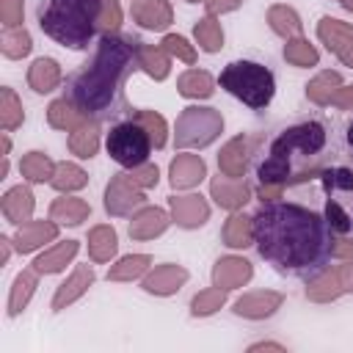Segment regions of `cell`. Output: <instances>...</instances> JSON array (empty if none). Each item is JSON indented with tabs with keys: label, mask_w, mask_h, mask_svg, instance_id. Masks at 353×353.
Here are the masks:
<instances>
[{
	"label": "cell",
	"mask_w": 353,
	"mask_h": 353,
	"mask_svg": "<svg viewBox=\"0 0 353 353\" xmlns=\"http://www.w3.org/2000/svg\"><path fill=\"white\" fill-rule=\"evenodd\" d=\"M221 85L243 99L248 108H265L273 99L276 91V80L270 74L268 66L256 63V61H234L221 72Z\"/></svg>",
	"instance_id": "cell-5"
},
{
	"label": "cell",
	"mask_w": 353,
	"mask_h": 353,
	"mask_svg": "<svg viewBox=\"0 0 353 353\" xmlns=\"http://www.w3.org/2000/svg\"><path fill=\"white\" fill-rule=\"evenodd\" d=\"M69 146H72V152H74V154H80V157H91V154L97 152V130L83 127V130L72 132Z\"/></svg>",
	"instance_id": "cell-34"
},
{
	"label": "cell",
	"mask_w": 353,
	"mask_h": 353,
	"mask_svg": "<svg viewBox=\"0 0 353 353\" xmlns=\"http://www.w3.org/2000/svg\"><path fill=\"white\" fill-rule=\"evenodd\" d=\"M226 243L229 245H234V248H240V245H248V237H254L251 234V223L245 221V218H240V215H234V218H229V223H226Z\"/></svg>",
	"instance_id": "cell-35"
},
{
	"label": "cell",
	"mask_w": 353,
	"mask_h": 353,
	"mask_svg": "<svg viewBox=\"0 0 353 353\" xmlns=\"http://www.w3.org/2000/svg\"><path fill=\"white\" fill-rule=\"evenodd\" d=\"M251 276V268L245 259H221L215 268V284L218 287H234L243 284Z\"/></svg>",
	"instance_id": "cell-16"
},
{
	"label": "cell",
	"mask_w": 353,
	"mask_h": 353,
	"mask_svg": "<svg viewBox=\"0 0 353 353\" xmlns=\"http://www.w3.org/2000/svg\"><path fill=\"white\" fill-rule=\"evenodd\" d=\"M105 0H44L39 6L41 30L63 47L83 50L102 28Z\"/></svg>",
	"instance_id": "cell-3"
},
{
	"label": "cell",
	"mask_w": 353,
	"mask_h": 353,
	"mask_svg": "<svg viewBox=\"0 0 353 353\" xmlns=\"http://www.w3.org/2000/svg\"><path fill=\"white\" fill-rule=\"evenodd\" d=\"M165 212L163 210H143L135 221H132V226H130V232H132V237H154V234H160L163 229H165Z\"/></svg>",
	"instance_id": "cell-20"
},
{
	"label": "cell",
	"mask_w": 353,
	"mask_h": 353,
	"mask_svg": "<svg viewBox=\"0 0 353 353\" xmlns=\"http://www.w3.org/2000/svg\"><path fill=\"white\" fill-rule=\"evenodd\" d=\"M342 3H345V6H347V8H353V0H342Z\"/></svg>",
	"instance_id": "cell-53"
},
{
	"label": "cell",
	"mask_w": 353,
	"mask_h": 353,
	"mask_svg": "<svg viewBox=\"0 0 353 353\" xmlns=\"http://www.w3.org/2000/svg\"><path fill=\"white\" fill-rule=\"evenodd\" d=\"M3 28H17L22 22V0H0Z\"/></svg>",
	"instance_id": "cell-42"
},
{
	"label": "cell",
	"mask_w": 353,
	"mask_h": 353,
	"mask_svg": "<svg viewBox=\"0 0 353 353\" xmlns=\"http://www.w3.org/2000/svg\"><path fill=\"white\" fill-rule=\"evenodd\" d=\"M163 44H165V50H168V52L179 55L182 61H188V63L193 61V50H190V47L185 44V39H179V36H168V39H165Z\"/></svg>",
	"instance_id": "cell-46"
},
{
	"label": "cell",
	"mask_w": 353,
	"mask_h": 353,
	"mask_svg": "<svg viewBox=\"0 0 353 353\" xmlns=\"http://www.w3.org/2000/svg\"><path fill=\"white\" fill-rule=\"evenodd\" d=\"M0 50H3V55H8V58H22V55H28V52H30V36H28V30H25L22 25H17V28H3V33H0Z\"/></svg>",
	"instance_id": "cell-17"
},
{
	"label": "cell",
	"mask_w": 353,
	"mask_h": 353,
	"mask_svg": "<svg viewBox=\"0 0 353 353\" xmlns=\"http://www.w3.org/2000/svg\"><path fill=\"white\" fill-rule=\"evenodd\" d=\"M270 22H273V28H276L279 33H284V36H295V33L301 30L298 17H295L290 8H284V6H279V8L270 11Z\"/></svg>",
	"instance_id": "cell-36"
},
{
	"label": "cell",
	"mask_w": 353,
	"mask_h": 353,
	"mask_svg": "<svg viewBox=\"0 0 353 353\" xmlns=\"http://www.w3.org/2000/svg\"><path fill=\"white\" fill-rule=\"evenodd\" d=\"M223 303V292H221V287L215 290V292H201L196 301H193V312L196 314H210L212 309H218Z\"/></svg>",
	"instance_id": "cell-43"
},
{
	"label": "cell",
	"mask_w": 353,
	"mask_h": 353,
	"mask_svg": "<svg viewBox=\"0 0 353 353\" xmlns=\"http://www.w3.org/2000/svg\"><path fill=\"white\" fill-rule=\"evenodd\" d=\"M279 295L273 292H256V295H248L243 301H237V314H248V317H262V314H270L276 306H279Z\"/></svg>",
	"instance_id": "cell-22"
},
{
	"label": "cell",
	"mask_w": 353,
	"mask_h": 353,
	"mask_svg": "<svg viewBox=\"0 0 353 353\" xmlns=\"http://www.w3.org/2000/svg\"><path fill=\"white\" fill-rule=\"evenodd\" d=\"M196 39H199V44L204 47V50H218L221 47V28L215 25V19H204V22H199L196 25Z\"/></svg>",
	"instance_id": "cell-37"
},
{
	"label": "cell",
	"mask_w": 353,
	"mask_h": 353,
	"mask_svg": "<svg viewBox=\"0 0 353 353\" xmlns=\"http://www.w3.org/2000/svg\"><path fill=\"white\" fill-rule=\"evenodd\" d=\"M237 0H210V8L212 11H226V8H234Z\"/></svg>",
	"instance_id": "cell-48"
},
{
	"label": "cell",
	"mask_w": 353,
	"mask_h": 353,
	"mask_svg": "<svg viewBox=\"0 0 353 353\" xmlns=\"http://www.w3.org/2000/svg\"><path fill=\"white\" fill-rule=\"evenodd\" d=\"M50 215H52V221H61V223H80L88 215V207L80 199H58L52 204Z\"/></svg>",
	"instance_id": "cell-25"
},
{
	"label": "cell",
	"mask_w": 353,
	"mask_h": 353,
	"mask_svg": "<svg viewBox=\"0 0 353 353\" xmlns=\"http://www.w3.org/2000/svg\"><path fill=\"white\" fill-rule=\"evenodd\" d=\"M221 130V119L210 108H188L176 124V143L179 146H204Z\"/></svg>",
	"instance_id": "cell-7"
},
{
	"label": "cell",
	"mask_w": 353,
	"mask_h": 353,
	"mask_svg": "<svg viewBox=\"0 0 353 353\" xmlns=\"http://www.w3.org/2000/svg\"><path fill=\"white\" fill-rule=\"evenodd\" d=\"M320 36L325 39V44H328L334 52H339V58H342L345 63L353 66V30H350L347 25H342V22H336V19H323Z\"/></svg>",
	"instance_id": "cell-8"
},
{
	"label": "cell",
	"mask_w": 353,
	"mask_h": 353,
	"mask_svg": "<svg viewBox=\"0 0 353 353\" xmlns=\"http://www.w3.org/2000/svg\"><path fill=\"white\" fill-rule=\"evenodd\" d=\"M135 185H154L157 182V168L154 165H138V168H132V174H127Z\"/></svg>",
	"instance_id": "cell-47"
},
{
	"label": "cell",
	"mask_w": 353,
	"mask_h": 353,
	"mask_svg": "<svg viewBox=\"0 0 353 353\" xmlns=\"http://www.w3.org/2000/svg\"><path fill=\"white\" fill-rule=\"evenodd\" d=\"M174 215L182 226H196L207 218V204L199 196H185V199H171Z\"/></svg>",
	"instance_id": "cell-15"
},
{
	"label": "cell",
	"mask_w": 353,
	"mask_h": 353,
	"mask_svg": "<svg viewBox=\"0 0 353 353\" xmlns=\"http://www.w3.org/2000/svg\"><path fill=\"white\" fill-rule=\"evenodd\" d=\"M146 265H149V256H143V254L127 256V259H121V262L110 270V279H130V276H138Z\"/></svg>",
	"instance_id": "cell-39"
},
{
	"label": "cell",
	"mask_w": 353,
	"mask_h": 353,
	"mask_svg": "<svg viewBox=\"0 0 353 353\" xmlns=\"http://www.w3.org/2000/svg\"><path fill=\"white\" fill-rule=\"evenodd\" d=\"M88 251H91V256L94 259H110V254L116 251V234H113V229H108V226H97L94 232H91V237H88Z\"/></svg>",
	"instance_id": "cell-28"
},
{
	"label": "cell",
	"mask_w": 353,
	"mask_h": 353,
	"mask_svg": "<svg viewBox=\"0 0 353 353\" xmlns=\"http://www.w3.org/2000/svg\"><path fill=\"white\" fill-rule=\"evenodd\" d=\"M179 91L185 97H207L212 91V80L207 72H188L179 80Z\"/></svg>",
	"instance_id": "cell-30"
},
{
	"label": "cell",
	"mask_w": 353,
	"mask_h": 353,
	"mask_svg": "<svg viewBox=\"0 0 353 353\" xmlns=\"http://www.w3.org/2000/svg\"><path fill=\"white\" fill-rule=\"evenodd\" d=\"M336 83H339L336 74H320V77L309 85V97H312L314 102H328L331 94H334V85H336Z\"/></svg>",
	"instance_id": "cell-41"
},
{
	"label": "cell",
	"mask_w": 353,
	"mask_h": 353,
	"mask_svg": "<svg viewBox=\"0 0 353 353\" xmlns=\"http://www.w3.org/2000/svg\"><path fill=\"white\" fill-rule=\"evenodd\" d=\"M336 105H342V108H347V105H353V88H345L339 97H336Z\"/></svg>",
	"instance_id": "cell-49"
},
{
	"label": "cell",
	"mask_w": 353,
	"mask_h": 353,
	"mask_svg": "<svg viewBox=\"0 0 353 353\" xmlns=\"http://www.w3.org/2000/svg\"><path fill=\"white\" fill-rule=\"evenodd\" d=\"M74 251H77V243L66 240V243L50 248L47 254H41V256L36 259V270H41V273H55V270H61V268L74 256Z\"/></svg>",
	"instance_id": "cell-19"
},
{
	"label": "cell",
	"mask_w": 353,
	"mask_h": 353,
	"mask_svg": "<svg viewBox=\"0 0 353 353\" xmlns=\"http://www.w3.org/2000/svg\"><path fill=\"white\" fill-rule=\"evenodd\" d=\"M55 232H58V229H55V223H50V221L22 223L19 232H17V237H14V245H17V251H33V248L50 243V240L55 237Z\"/></svg>",
	"instance_id": "cell-10"
},
{
	"label": "cell",
	"mask_w": 353,
	"mask_h": 353,
	"mask_svg": "<svg viewBox=\"0 0 353 353\" xmlns=\"http://www.w3.org/2000/svg\"><path fill=\"white\" fill-rule=\"evenodd\" d=\"M135 17L141 25L146 28H165L168 19H171V11H168V3L165 0H138L132 6Z\"/></svg>",
	"instance_id": "cell-14"
},
{
	"label": "cell",
	"mask_w": 353,
	"mask_h": 353,
	"mask_svg": "<svg viewBox=\"0 0 353 353\" xmlns=\"http://www.w3.org/2000/svg\"><path fill=\"white\" fill-rule=\"evenodd\" d=\"M212 193L218 196V201L223 207H240L245 201V196H248L243 182H226V179H215L212 182Z\"/></svg>",
	"instance_id": "cell-29"
},
{
	"label": "cell",
	"mask_w": 353,
	"mask_h": 353,
	"mask_svg": "<svg viewBox=\"0 0 353 353\" xmlns=\"http://www.w3.org/2000/svg\"><path fill=\"white\" fill-rule=\"evenodd\" d=\"M342 276H345V281H347V287H350V290H353V265H347V268H345V273H342Z\"/></svg>",
	"instance_id": "cell-50"
},
{
	"label": "cell",
	"mask_w": 353,
	"mask_h": 353,
	"mask_svg": "<svg viewBox=\"0 0 353 353\" xmlns=\"http://www.w3.org/2000/svg\"><path fill=\"white\" fill-rule=\"evenodd\" d=\"M201 176H204V163L196 154H182L171 165V182L176 188H188V185L199 182Z\"/></svg>",
	"instance_id": "cell-13"
},
{
	"label": "cell",
	"mask_w": 353,
	"mask_h": 353,
	"mask_svg": "<svg viewBox=\"0 0 353 353\" xmlns=\"http://www.w3.org/2000/svg\"><path fill=\"white\" fill-rule=\"evenodd\" d=\"M251 234L259 254L290 273L320 270L334 254L328 221L301 204H265L251 221Z\"/></svg>",
	"instance_id": "cell-1"
},
{
	"label": "cell",
	"mask_w": 353,
	"mask_h": 353,
	"mask_svg": "<svg viewBox=\"0 0 353 353\" xmlns=\"http://www.w3.org/2000/svg\"><path fill=\"white\" fill-rule=\"evenodd\" d=\"M138 63L154 77H165L168 72V58L154 47H138Z\"/></svg>",
	"instance_id": "cell-32"
},
{
	"label": "cell",
	"mask_w": 353,
	"mask_h": 353,
	"mask_svg": "<svg viewBox=\"0 0 353 353\" xmlns=\"http://www.w3.org/2000/svg\"><path fill=\"white\" fill-rule=\"evenodd\" d=\"M47 116H50V124L58 127V130H74V127H80V121H83V113L74 110V105H72L69 99L52 102Z\"/></svg>",
	"instance_id": "cell-23"
},
{
	"label": "cell",
	"mask_w": 353,
	"mask_h": 353,
	"mask_svg": "<svg viewBox=\"0 0 353 353\" xmlns=\"http://www.w3.org/2000/svg\"><path fill=\"white\" fill-rule=\"evenodd\" d=\"M323 146H325V130L317 121H306V124H298L292 130H284V135L276 138L270 146V160L259 165V179L265 185L281 182L290 171L292 157H312Z\"/></svg>",
	"instance_id": "cell-4"
},
{
	"label": "cell",
	"mask_w": 353,
	"mask_h": 353,
	"mask_svg": "<svg viewBox=\"0 0 353 353\" xmlns=\"http://www.w3.org/2000/svg\"><path fill=\"white\" fill-rule=\"evenodd\" d=\"M0 124L3 130H14L17 124H22V102L11 88L0 91Z\"/></svg>",
	"instance_id": "cell-27"
},
{
	"label": "cell",
	"mask_w": 353,
	"mask_h": 353,
	"mask_svg": "<svg viewBox=\"0 0 353 353\" xmlns=\"http://www.w3.org/2000/svg\"><path fill=\"white\" fill-rule=\"evenodd\" d=\"M19 171H22V176H28L30 182H44V179H52V176H55V165H52L50 157L41 154V152L25 154L22 163H19Z\"/></svg>",
	"instance_id": "cell-18"
},
{
	"label": "cell",
	"mask_w": 353,
	"mask_h": 353,
	"mask_svg": "<svg viewBox=\"0 0 353 353\" xmlns=\"http://www.w3.org/2000/svg\"><path fill=\"white\" fill-rule=\"evenodd\" d=\"M185 281V270L182 268H160V270H154L149 279H146V290H152V292H171V290H176V284H182Z\"/></svg>",
	"instance_id": "cell-26"
},
{
	"label": "cell",
	"mask_w": 353,
	"mask_h": 353,
	"mask_svg": "<svg viewBox=\"0 0 353 353\" xmlns=\"http://www.w3.org/2000/svg\"><path fill=\"white\" fill-rule=\"evenodd\" d=\"M58 80H61V69L50 58H39L28 72V83L33 91H52L58 85Z\"/></svg>",
	"instance_id": "cell-12"
},
{
	"label": "cell",
	"mask_w": 353,
	"mask_h": 353,
	"mask_svg": "<svg viewBox=\"0 0 353 353\" xmlns=\"http://www.w3.org/2000/svg\"><path fill=\"white\" fill-rule=\"evenodd\" d=\"M121 22V11L116 0H105V14H102V30H116Z\"/></svg>",
	"instance_id": "cell-45"
},
{
	"label": "cell",
	"mask_w": 353,
	"mask_h": 353,
	"mask_svg": "<svg viewBox=\"0 0 353 353\" xmlns=\"http://www.w3.org/2000/svg\"><path fill=\"white\" fill-rule=\"evenodd\" d=\"M149 149H152V138L141 121H121L108 132V154L127 168L143 165Z\"/></svg>",
	"instance_id": "cell-6"
},
{
	"label": "cell",
	"mask_w": 353,
	"mask_h": 353,
	"mask_svg": "<svg viewBox=\"0 0 353 353\" xmlns=\"http://www.w3.org/2000/svg\"><path fill=\"white\" fill-rule=\"evenodd\" d=\"M284 55H287V61H292V63H298V66H309V63L317 61V52H314L303 39H295L292 44H287Z\"/></svg>",
	"instance_id": "cell-38"
},
{
	"label": "cell",
	"mask_w": 353,
	"mask_h": 353,
	"mask_svg": "<svg viewBox=\"0 0 353 353\" xmlns=\"http://www.w3.org/2000/svg\"><path fill=\"white\" fill-rule=\"evenodd\" d=\"M0 207H3V215H6L8 223H25V221H30V215H33V196H30L28 188L19 185V188H11V190L3 196Z\"/></svg>",
	"instance_id": "cell-9"
},
{
	"label": "cell",
	"mask_w": 353,
	"mask_h": 353,
	"mask_svg": "<svg viewBox=\"0 0 353 353\" xmlns=\"http://www.w3.org/2000/svg\"><path fill=\"white\" fill-rule=\"evenodd\" d=\"M0 245H3V256H0V262H6V259H8V240L3 237V240H0Z\"/></svg>",
	"instance_id": "cell-51"
},
{
	"label": "cell",
	"mask_w": 353,
	"mask_h": 353,
	"mask_svg": "<svg viewBox=\"0 0 353 353\" xmlns=\"http://www.w3.org/2000/svg\"><path fill=\"white\" fill-rule=\"evenodd\" d=\"M138 201H141V193L135 190V182L127 174H121L110 182V188H108V210L110 212H127Z\"/></svg>",
	"instance_id": "cell-11"
},
{
	"label": "cell",
	"mask_w": 353,
	"mask_h": 353,
	"mask_svg": "<svg viewBox=\"0 0 353 353\" xmlns=\"http://www.w3.org/2000/svg\"><path fill=\"white\" fill-rule=\"evenodd\" d=\"M325 215H328V226H331V229H336V232H347V229H350V218H347V212H345L336 201H328Z\"/></svg>",
	"instance_id": "cell-44"
},
{
	"label": "cell",
	"mask_w": 353,
	"mask_h": 353,
	"mask_svg": "<svg viewBox=\"0 0 353 353\" xmlns=\"http://www.w3.org/2000/svg\"><path fill=\"white\" fill-rule=\"evenodd\" d=\"M52 185H55L58 190H74V188H83V185H85V174H83L77 165H72V163H61V165L55 168Z\"/></svg>",
	"instance_id": "cell-31"
},
{
	"label": "cell",
	"mask_w": 353,
	"mask_h": 353,
	"mask_svg": "<svg viewBox=\"0 0 353 353\" xmlns=\"http://www.w3.org/2000/svg\"><path fill=\"white\" fill-rule=\"evenodd\" d=\"M243 165H245V157H243V141H232L226 143V149L221 152V168L229 174V176H237L243 174Z\"/></svg>",
	"instance_id": "cell-33"
},
{
	"label": "cell",
	"mask_w": 353,
	"mask_h": 353,
	"mask_svg": "<svg viewBox=\"0 0 353 353\" xmlns=\"http://www.w3.org/2000/svg\"><path fill=\"white\" fill-rule=\"evenodd\" d=\"M130 41L124 39H113V36H105L102 44H99V52L94 58V63L77 74L72 80V91H69V102L83 113H102L110 108L113 102V94H116V85L130 63Z\"/></svg>",
	"instance_id": "cell-2"
},
{
	"label": "cell",
	"mask_w": 353,
	"mask_h": 353,
	"mask_svg": "<svg viewBox=\"0 0 353 353\" xmlns=\"http://www.w3.org/2000/svg\"><path fill=\"white\" fill-rule=\"evenodd\" d=\"M33 287H36V276H33V273H19V276L14 279V287H11V295H8V314H11V317L22 312V306L28 303Z\"/></svg>",
	"instance_id": "cell-24"
},
{
	"label": "cell",
	"mask_w": 353,
	"mask_h": 353,
	"mask_svg": "<svg viewBox=\"0 0 353 353\" xmlns=\"http://www.w3.org/2000/svg\"><path fill=\"white\" fill-rule=\"evenodd\" d=\"M91 270L88 268H77L74 270V276L66 281V284H61V290H58V295H55V301H52V306L55 309H63V303H69V301H74L88 284H91Z\"/></svg>",
	"instance_id": "cell-21"
},
{
	"label": "cell",
	"mask_w": 353,
	"mask_h": 353,
	"mask_svg": "<svg viewBox=\"0 0 353 353\" xmlns=\"http://www.w3.org/2000/svg\"><path fill=\"white\" fill-rule=\"evenodd\" d=\"M135 121H141V124L146 127V132H149V138H152V143H154V146H163V141H165V124H163V119H160V116H154V113L143 110V113H138V119H135Z\"/></svg>",
	"instance_id": "cell-40"
},
{
	"label": "cell",
	"mask_w": 353,
	"mask_h": 353,
	"mask_svg": "<svg viewBox=\"0 0 353 353\" xmlns=\"http://www.w3.org/2000/svg\"><path fill=\"white\" fill-rule=\"evenodd\" d=\"M347 143H350V149H353V124L347 127Z\"/></svg>",
	"instance_id": "cell-52"
}]
</instances>
